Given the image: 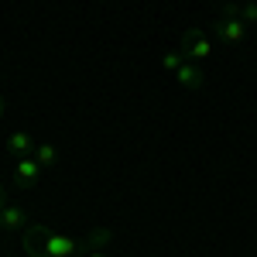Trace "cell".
I'll use <instances>...</instances> for the list:
<instances>
[{"mask_svg": "<svg viewBox=\"0 0 257 257\" xmlns=\"http://www.w3.org/2000/svg\"><path fill=\"white\" fill-rule=\"evenodd\" d=\"M0 117H4V96H0Z\"/></svg>", "mask_w": 257, "mask_h": 257, "instance_id": "13", "label": "cell"}, {"mask_svg": "<svg viewBox=\"0 0 257 257\" xmlns=\"http://www.w3.org/2000/svg\"><path fill=\"white\" fill-rule=\"evenodd\" d=\"M182 62H185V55L175 48V52H168V55L161 59V69H165V72H178V65H182Z\"/></svg>", "mask_w": 257, "mask_h": 257, "instance_id": "10", "label": "cell"}, {"mask_svg": "<svg viewBox=\"0 0 257 257\" xmlns=\"http://www.w3.org/2000/svg\"><path fill=\"white\" fill-rule=\"evenodd\" d=\"M21 243H24L28 257H76L79 254V240L65 237V233H52L41 223H28Z\"/></svg>", "mask_w": 257, "mask_h": 257, "instance_id": "1", "label": "cell"}, {"mask_svg": "<svg viewBox=\"0 0 257 257\" xmlns=\"http://www.w3.org/2000/svg\"><path fill=\"white\" fill-rule=\"evenodd\" d=\"M110 240H113L110 230H93L86 240H79L82 257H113V254H110Z\"/></svg>", "mask_w": 257, "mask_h": 257, "instance_id": "4", "label": "cell"}, {"mask_svg": "<svg viewBox=\"0 0 257 257\" xmlns=\"http://www.w3.org/2000/svg\"><path fill=\"white\" fill-rule=\"evenodd\" d=\"M35 161H38L41 168L55 165V161H59V148H55V144H38V148H35Z\"/></svg>", "mask_w": 257, "mask_h": 257, "instance_id": "9", "label": "cell"}, {"mask_svg": "<svg viewBox=\"0 0 257 257\" xmlns=\"http://www.w3.org/2000/svg\"><path fill=\"white\" fill-rule=\"evenodd\" d=\"M213 31H216V38L223 41V45H243V41H247V24L240 18H219L216 24H213Z\"/></svg>", "mask_w": 257, "mask_h": 257, "instance_id": "3", "label": "cell"}, {"mask_svg": "<svg viewBox=\"0 0 257 257\" xmlns=\"http://www.w3.org/2000/svg\"><path fill=\"white\" fill-rule=\"evenodd\" d=\"M0 233H4V219H0Z\"/></svg>", "mask_w": 257, "mask_h": 257, "instance_id": "14", "label": "cell"}, {"mask_svg": "<svg viewBox=\"0 0 257 257\" xmlns=\"http://www.w3.org/2000/svg\"><path fill=\"white\" fill-rule=\"evenodd\" d=\"M175 82L182 86V89H202V82H206V72H202V65L199 62H182L175 72Z\"/></svg>", "mask_w": 257, "mask_h": 257, "instance_id": "5", "label": "cell"}, {"mask_svg": "<svg viewBox=\"0 0 257 257\" xmlns=\"http://www.w3.org/2000/svg\"><path fill=\"white\" fill-rule=\"evenodd\" d=\"M0 219H4V230H21L24 223H28V213L14 206V202H7L4 209H0Z\"/></svg>", "mask_w": 257, "mask_h": 257, "instance_id": "8", "label": "cell"}, {"mask_svg": "<svg viewBox=\"0 0 257 257\" xmlns=\"http://www.w3.org/2000/svg\"><path fill=\"white\" fill-rule=\"evenodd\" d=\"M4 206H7V189L0 185V209H4Z\"/></svg>", "mask_w": 257, "mask_h": 257, "instance_id": "12", "label": "cell"}, {"mask_svg": "<svg viewBox=\"0 0 257 257\" xmlns=\"http://www.w3.org/2000/svg\"><path fill=\"white\" fill-rule=\"evenodd\" d=\"M240 21L250 28V24H257V4H240Z\"/></svg>", "mask_w": 257, "mask_h": 257, "instance_id": "11", "label": "cell"}, {"mask_svg": "<svg viewBox=\"0 0 257 257\" xmlns=\"http://www.w3.org/2000/svg\"><path fill=\"white\" fill-rule=\"evenodd\" d=\"M35 148H38V144L31 141L28 131H14V134L7 138V151H11L14 158H31V155H35Z\"/></svg>", "mask_w": 257, "mask_h": 257, "instance_id": "6", "label": "cell"}, {"mask_svg": "<svg viewBox=\"0 0 257 257\" xmlns=\"http://www.w3.org/2000/svg\"><path fill=\"white\" fill-rule=\"evenodd\" d=\"M38 172H41V165L35 161V155H31V158H18L14 178H18L21 189H28V185H35V182H38Z\"/></svg>", "mask_w": 257, "mask_h": 257, "instance_id": "7", "label": "cell"}, {"mask_svg": "<svg viewBox=\"0 0 257 257\" xmlns=\"http://www.w3.org/2000/svg\"><path fill=\"white\" fill-rule=\"evenodd\" d=\"M178 52L189 62L206 65V62L213 59V38H209L202 28H185V31H182V41H178Z\"/></svg>", "mask_w": 257, "mask_h": 257, "instance_id": "2", "label": "cell"}]
</instances>
